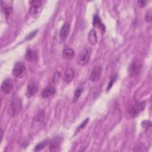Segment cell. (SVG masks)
<instances>
[{"instance_id":"13","label":"cell","mask_w":152,"mask_h":152,"mask_svg":"<svg viewBox=\"0 0 152 152\" xmlns=\"http://www.w3.org/2000/svg\"><path fill=\"white\" fill-rule=\"evenodd\" d=\"M74 77V71L72 68H69L66 69L65 72V74L64 76V81L68 84L72 81Z\"/></svg>"},{"instance_id":"16","label":"cell","mask_w":152,"mask_h":152,"mask_svg":"<svg viewBox=\"0 0 152 152\" xmlns=\"http://www.w3.org/2000/svg\"><path fill=\"white\" fill-rule=\"evenodd\" d=\"M88 40L89 43L92 45H95L97 42V34L95 30L93 29L90 31L88 34Z\"/></svg>"},{"instance_id":"4","label":"cell","mask_w":152,"mask_h":152,"mask_svg":"<svg viewBox=\"0 0 152 152\" xmlns=\"http://www.w3.org/2000/svg\"><path fill=\"white\" fill-rule=\"evenodd\" d=\"M141 69V63L139 59L135 58L130 64L128 72L130 77H137L139 75Z\"/></svg>"},{"instance_id":"2","label":"cell","mask_w":152,"mask_h":152,"mask_svg":"<svg viewBox=\"0 0 152 152\" xmlns=\"http://www.w3.org/2000/svg\"><path fill=\"white\" fill-rule=\"evenodd\" d=\"M22 108L21 101L18 97H14L11 101L8 107V113L10 116L14 117L17 115Z\"/></svg>"},{"instance_id":"5","label":"cell","mask_w":152,"mask_h":152,"mask_svg":"<svg viewBox=\"0 0 152 152\" xmlns=\"http://www.w3.org/2000/svg\"><path fill=\"white\" fill-rule=\"evenodd\" d=\"M91 53V49L88 48L84 49L79 55L78 58V64L81 66L88 64Z\"/></svg>"},{"instance_id":"1","label":"cell","mask_w":152,"mask_h":152,"mask_svg":"<svg viewBox=\"0 0 152 152\" xmlns=\"http://www.w3.org/2000/svg\"><path fill=\"white\" fill-rule=\"evenodd\" d=\"M46 1H30V14L33 18H37L43 10V6Z\"/></svg>"},{"instance_id":"15","label":"cell","mask_w":152,"mask_h":152,"mask_svg":"<svg viewBox=\"0 0 152 152\" xmlns=\"http://www.w3.org/2000/svg\"><path fill=\"white\" fill-rule=\"evenodd\" d=\"M2 11L6 18V19L10 20L12 14V8L11 5H4L2 3Z\"/></svg>"},{"instance_id":"14","label":"cell","mask_w":152,"mask_h":152,"mask_svg":"<svg viewBox=\"0 0 152 152\" xmlns=\"http://www.w3.org/2000/svg\"><path fill=\"white\" fill-rule=\"evenodd\" d=\"M93 25L94 27L100 28L103 33L105 32V26L102 22L100 18L97 15H94L93 18Z\"/></svg>"},{"instance_id":"20","label":"cell","mask_w":152,"mask_h":152,"mask_svg":"<svg viewBox=\"0 0 152 152\" xmlns=\"http://www.w3.org/2000/svg\"><path fill=\"white\" fill-rule=\"evenodd\" d=\"M82 92H83V88H78L75 90V91L74 93V94L72 102L75 103L78 100V99L80 97Z\"/></svg>"},{"instance_id":"19","label":"cell","mask_w":152,"mask_h":152,"mask_svg":"<svg viewBox=\"0 0 152 152\" xmlns=\"http://www.w3.org/2000/svg\"><path fill=\"white\" fill-rule=\"evenodd\" d=\"M48 140H44L43 141H42L40 142H39L38 144H37L34 149V151H40L43 149H44L46 146L48 145Z\"/></svg>"},{"instance_id":"24","label":"cell","mask_w":152,"mask_h":152,"mask_svg":"<svg viewBox=\"0 0 152 152\" xmlns=\"http://www.w3.org/2000/svg\"><path fill=\"white\" fill-rule=\"evenodd\" d=\"M88 121H89V118H86V119L81 124V125L78 127V128H77L76 132H79V131H81V130L85 127V126L87 124V123L88 122Z\"/></svg>"},{"instance_id":"8","label":"cell","mask_w":152,"mask_h":152,"mask_svg":"<svg viewBox=\"0 0 152 152\" xmlns=\"http://www.w3.org/2000/svg\"><path fill=\"white\" fill-rule=\"evenodd\" d=\"M13 88V83L12 81L10 78H7L5 80L1 87V90L2 92H3L5 94H9L10 93Z\"/></svg>"},{"instance_id":"23","label":"cell","mask_w":152,"mask_h":152,"mask_svg":"<svg viewBox=\"0 0 152 152\" xmlns=\"http://www.w3.org/2000/svg\"><path fill=\"white\" fill-rule=\"evenodd\" d=\"M141 125L143 127V128L145 130V131H147L150 127H151V122L149 121H147V120H145L144 121L142 122L141 123Z\"/></svg>"},{"instance_id":"7","label":"cell","mask_w":152,"mask_h":152,"mask_svg":"<svg viewBox=\"0 0 152 152\" xmlns=\"http://www.w3.org/2000/svg\"><path fill=\"white\" fill-rule=\"evenodd\" d=\"M39 86L34 81H30L27 85L26 96L27 97H31L33 96L38 91Z\"/></svg>"},{"instance_id":"11","label":"cell","mask_w":152,"mask_h":152,"mask_svg":"<svg viewBox=\"0 0 152 152\" xmlns=\"http://www.w3.org/2000/svg\"><path fill=\"white\" fill-rule=\"evenodd\" d=\"M25 58L27 61H30V62H33L36 61L38 58V54L37 51L31 49H27L25 54Z\"/></svg>"},{"instance_id":"22","label":"cell","mask_w":152,"mask_h":152,"mask_svg":"<svg viewBox=\"0 0 152 152\" xmlns=\"http://www.w3.org/2000/svg\"><path fill=\"white\" fill-rule=\"evenodd\" d=\"M145 20L147 23H150L152 20V15H151V9H149L147 10L145 12Z\"/></svg>"},{"instance_id":"3","label":"cell","mask_w":152,"mask_h":152,"mask_svg":"<svg viewBox=\"0 0 152 152\" xmlns=\"http://www.w3.org/2000/svg\"><path fill=\"white\" fill-rule=\"evenodd\" d=\"M12 75L18 78H23L26 74V65L23 62H17L15 64L12 71Z\"/></svg>"},{"instance_id":"18","label":"cell","mask_w":152,"mask_h":152,"mask_svg":"<svg viewBox=\"0 0 152 152\" xmlns=\"http://www.w3.org/2000/svg\"><path fill=\"white\" fill-rule=\"evenodd\" d=\"M61 141L59 138H55L52 140L49 144V150L50 151H58L60 148Z\"/></svg>"},{"instance_id":"21","label":"cell","mask_w":152,"mask_h":152,"mask_svg":"<svg viewBox=\"0 0 152 152\" xmlns=\"http://www.w3.org/2000/svg\"><path fill=\"white\" fill-rule=\"evenodd\" d=\"M116 78H117V74H115V75H112V77L110 78V80L109 83V84H108V86H107V91H109V90L111 88V87H112L113 83H114L115 81H116Z\"/></svg>"},{"instance_id":"17","label":"cell","mask_w":152,"mask_h":152,"mask_svg":"<svg viewBox=\"0 0 152 152\" xmlns=\"http://www.w3.org/2000/svg\"><path fill=\"white\" fill-rule=\"evenodd\" d=\"M75 52L71 48H66L63 50L62 57L65 59H71L74 57Z\"/></svg>"},{"instance_id":"12","label":"cell","mask_w":152,"mask_h":152,"mask_svg":"<svg viewBox=\"0 0 152 152\" xmlns=\"http://www.w3.org/2000/svg\"><path fill=\"white\" fill-rule=\"evenodd\" d=\"M69 29L70 26L68 23H66L62 26L59 32V36L62 40H65L66 39L69 33Z\"/></svg>"},{"instance_id":"9","label":"cell","mask_w":152,"mask_h":152,"mask_svg":"<svg viewBox=\"0 0 152 152\" xmlns=\"http://www.w3.org/2000/svg\"><path fill=\"white\" fill-rule=\"evenodd\" d=\"M102 72V68L101 66H96L94 67L90 75V80L92 82H96L101 77Z\"/></svg>"},{"instance_id":"6","label":"cell","mask_w":152,"mask_h":152,"mask_svg":"<svg viewBox=\"0 0 152 152\" xmlns=\"http://www.w3.org/2000/svg\"><path fill=\"white\" fill-rule=\"evenodd\" d=\"M145 106V102H140L135 103L129 110V113L131 117L137 116L141 111L144 110Z\"/></svg>"},{"instance_id":"26","label":"cell","mask_w":152,"mask_h":152,"mask_svg":"<svg viewBox=\"0 0 152 152\" xmlns=\"http://www.w3.org/2000/svg\"><path fill=\"white\" fill-rule=\"evenodd\" d=\"M147 2H148L147 1H142V0L141 1H137V4H138V6L140 8H143L146 5Z\"/></svg>"},{"instance_id":"25","label":"cell","mask_w":152,"mask_h":152,"mask_svg":"<svg viewBox=\"0 0 152 152\" xmlns=\"http://www.w3.org/2000/svg\"><path fill=\"white\" fill-rule=\"evenodd\" d=\"M37 31H38V30H34V31H33L30 33L28 34V36L26 37V39L27 40H30V39H33V38L36 36V33H37Z\"/></svg>"},{"instance_id":"10","label":"cell","mask_w":152,"mask_h":152,"mask_svg":"<svg viewBox=\"0 0 152 152\" xmlns=\"http://www.w3.org/2000/svg\"><path fill=\"white\" fill-rule=\"evenodd\" d=\"M56 92V88L52 86H49L45 87L42 92V97L43 99L48 98L53 96Z\"/></svg>"}]
</instances>
